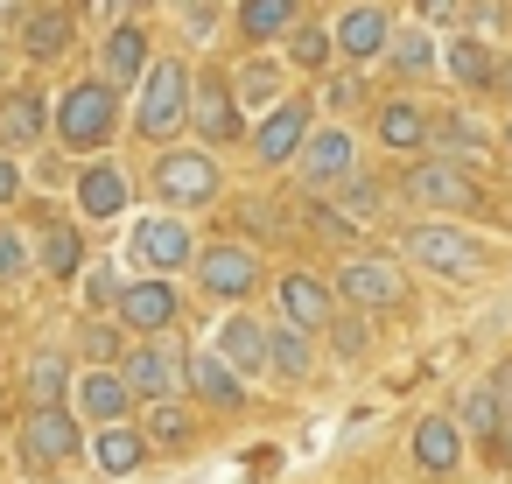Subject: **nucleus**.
<instances>
[{"label": "nucleus", "mask_w": 512, "mask_h": 484, "mask_svg": "<svg viewBox=\"0 0 512 484\" xmlns=\"http://www.w3.org/2000/svg\"><path fill=\"white\" fill-rule=\"evenodd\" d=\"M190 127V71L176 64V57H155L148 71H141V85H134V134L141 141H176Z\"/></svg>", "instance_id": "1"}, {"label": "nucleus", "mask_w": 512, "mask_h": 484, "mask_svg": "<svg viewBox=\"0 0 512 484\" xmlns=\"http://www.w3.org/2000/svg\"><path fill=\"white\" fill-rule=\"evenodd\" d=\"M400 260L421 267V274H435V281H477V274H484V246H477L463 225H449V218L407 225V232H400Z\"/></svg>", "instance_id": "2"}, {"label": "nucleus", "mask_w": 512, "mask_h": 484, "mask_svg": "<svg viewBox=\"0 0 512 484\" xmlns=\"http://www.w3.org/2000/svg\"><path fill=\"white\" fill-rule=\"evenodd\" d=\"M113 134H120V85L78 78V85L57 99V141L78 148V155H99Z\"/></svg>", "instance_id": "3"}, {"label": "nucleus", "mask_w": 512, "mask_h": 484, "mask_svg": "<svg viewBox=\"0 0 512 484\" xmlns=\"http://www.w3.org/2000/svg\"><path fill=\"white\" fill-rule=\"evenodd\" d=\"M400 197L421 204V211H484V183L470 176V162H442V155L407 162Z\"/></svg>", "instance_id": "4"}, {"label": "nucleus", "mask_w": 512, "mask_h": 484, "mask_svg": "<svg viewBox=\"0 0 512 484\" xmlns=\"http://www.w3.org/2000/svg\"><path fill=\"white\" fill-rule=\"evenodd\" d=\"M197 288L211 295V302H253L260 295V281H267V260L246 246V239H211V246H197Z\"/></svg>", "instance_id": "5"}, {"label": "nucleus", "mask_w": 512, "mask_h": 484, "mask_svg": "<svg viewBox=\"0 0 512 484\" xmlns=\"http://www.w3.org/2000/svg\"><path fill=\"white\" fill-rule=\"evenodd\" d=\"M309 127H316V99H309V92H281V99L246 127V148H253L260 169H288Z\"/></svg>", "instance_id": "6"}, {"label": "nucleus", "mask_w": 512, "mask_h": 484, "mask_svg": "<svg viewBox=\"0 0 512 484\" xmlns=\"http://www.w3.org/2000/svg\"><path fill=\"white\" fill-rule=\"evenodd\" d=\"M218 190H225V176H218V155L211 148H169L162 141V155H155V197L169 211H197Z\"/></svg>", "instance_id": "7"}, {"label": "nucleus", "mask_w": 512, "mask_h": 484, "mask_svg": "<svg viewBox=\"0 0 512 484\" xmlns=\"http://www.w3.org/2000/svg\"><path fill=\"white\" fill-rule=\"evenodd\" d=\"M288 169L302 176V190H337L344 176H358V134L344 120H316L302 134V148H295Z\"/></svg>", "instance_id": "8"}, {"label": "nucleus", "mask_w": 512, "mask_h": 484, "mask_svg": "<svg viewBox=\"0 0 512 484\" xmlns=\"http://www.w3.org/2000/svg\"><path fill=\"white\" fill-rule=\"evenodd\" d=\"M330 288H337V302H351L358 316H365V309H400V302H407V260H393V253H351Z\"/></svg>", "instance_id": "9"}, {"label": "nucleus", "mask_w": 512, "mask_h": 484, "mask_svg": "<svg viewBox=\"0 0 512 484\" xmlns=\"http://www.w3.org/2000/svg\"><path fill=\"white\" fill-rule=\"evenodd\" d=\"M183 344H176V330H162V337H134L127 351H120V379L134 386V400H169V393H183Z\"/></svg>", "instance_id": "10"}, {"label": "nucleus", "mask_w": 512, "mask_h": 484, "mask_svg": "<svg viewBox=\"0 0 512 484\" xmlns=\"http://www.w3.org/2000/svg\"><path fill=\"white\" fill-rule=\"evenodd\" d=\"M127 260H134L141 274H176V267L197 260V239H190V225H183L176 211H148V218H134V232H127Z\"/></svg>", "instance_id": "11"}, {"label": "nucleus", "mask_w": 512, "mask_h": 484, "mask_svg": "<svg viewBox=\"0 0 512 484\" xmlns=\"http://www.w3.org/2000/svg\"><path fill=\"white\" fill-rule=\"evenodd\" d=\"M113 316H120V330H134V337H162V330L183 323V295H176L169 274H134V281H120Z\"/></svg>", "instance_id": "12"}, {"label": "nucleus", "mask_w": 512, "mask_h": 484, "mask_svg": "<svg viewBox=\"0 0 512 484\" xmlns=\"http://www.w3.org/2000/svg\"><path fill=\"white\" fill-rule=\"evenodd\" d=\"M190 127L204 134V148L246 141V106H239V92H232V78H225V71L190 78Z\"/></svg>", "instance_id": "13"}, {"label": "nucleus", "mask_w": 512, "mask_h": 484, "mask_svg": "<svg viewBox=\"0 0 512 484\" xmlns=\"http://www.w3.org/2000/svg\"><path fill=\"white\" fill-rule=\"evenodd\" d=\"M78 449H85V435H78V414L64 400L57 407H29V421H22V463L29 470H64Z\"/></svg>", "instance_id": "14"}, {"label": "nucleus", "mask_w": 512, "mask_h": 484, "mask_svg": "<svg viewBox=\"0 0 512 484\" xmlns=\"http://www.w3.org/2000/svg\"><path fill=\"white\" fill-rule=\"evenodd\" d=\"M274 309H281V323H295V330H330V316H337V288L323 281V274H309V267H288L281 281H274Z\"/></svg>", "instance_id": "15"}, {"label": "nucleus", "mask_w": 512, "mask_h": 484, "mask_svg": "<svg viewBox=\"0 0 512 484\" xmlns=\"http://www.w3.org/2000/svg\"><path fill=\"white\" fill-rule=\"evenodd\" d=\"M428 127H435V113L414 99V92H393V99H379L372 106V134H379V148L386 155H428Z\"/></svg>", "instance_id": "16"}, {"label": "nucleus", "mask_w": 512, "mask_h": 484, "mask_svg": "<svg viewBox=\"0 0 512 484\" xmlns=\"http://www.w3.org/2000/svg\"><path fill=\"white\" fill-rule=\"evenodd\" d=\"M330 36H337V64H379L386 57V36H393V15L379 8V0H358V8H344L337 22H330Z\"/></svg>", "instance_id": "17"}, {"label": "nucleus", "mask_w": 512, "mask_h": 484, "mask_svg": "<svg viewBox=\"0 0 512 484\" xmlns=\"http://www.w3.org/2000/svg\"><path fill=\"white\" fill-rule=\"evenodd\" d=\"M400 85H421V78H435L442 71V43H435V29L428 22H393V36H386V57H379Z\"/></svg>", "instance_id": "18"}, {"label": "nucleus", "mask_w": 512, "mask_h": 484, "mask_svg": "<svg viewBox=\"0 0 512 484\" xmlns=\"http://www.w3.org/2000/svg\"><path fill=\"white\" fill-rule=\"evenodd\" d=\"M148 64H155L148 29H141V22H113V29H106V43H99V78L127 92V85H141V71H148Z\"/></svg>", "instance_id": "19"}, {"label": "nucleus", "mask_w": 512, "mask_h": 484, "mask_svg": "<svg viewBox=\"0 0 512 484\" xmlns=\"http://www.w3.org/2000/svg\"><path fill=\"white\" fill-rule=\"evenodd\" d=\"M498 64H505V57H498V50H491L477 29H463V36H449V43H442V71H449V78H456L470 99L498 92Z\"/></svg>", "instance_id": "20"}, {"label": "nucleus", "mask_w": 512, "mask_h": 484, "mask_svg": "<svg viewBox=\"0 0 512 484\" xmlns=\"http://www.w3.org/2000/svg\"><path fill=\"white\" fill-rule=\"evenodd\" d=\"M183 393H197L204 407H246V372L239 365H225L218 351H190L183 358Z\"/></svg>", "instance_id": "21"}, {"label": "nucleus", "mask_w": 512, "mask_h": 484, "mask_svg": "<svg viewBox=\"0 0 512 484\" xmlns=\"http://www.w3.org/2000/svg\"><path fill=\"white\" fill-rule=\"evenodd\" d=\"M71 400H78V414H85L92 428L134 414V386L120 379V365H92V372H78V379H71Z\"/></svg>", "instance_id": "22"}, {"label": "nucleus", "mask_w": 512, "mask_h": 484, "mask_svg": "<svg viewBox=\"0 0 512 484\" xmlns=\"http://www.w3.org/2000/svg\"><path fill=\"white\" fill-rule=\"evenodd\" d=\"M225 365H239L246 379H267V316H253V309H232L225 323H218V344H211Z\"/></svg>", "instance_id": "23"}, {"label": "nucleus", "mask_w": 512, "mask_h": 484, "mask_svg": "<svg viewBox=\"0 0 512 484\" xmlns=\"http://www.w3.org/2000/svg\"><path fill=\"white\" fill-rule=\"evenodd\" d=\"M407 449H414V470H428V477H449L456 463H463V428H456V414H421L414 421V435H407Z\"/></svg>", "instance_id": "24"}, {"label": "nucleus", "mask_w": 512, "mask_h": 484, "mask_svg": "<svg viewBox=\"0 0 512 484\" xmlns=\"http://www.w3.org/2000/svg\"><path fill=\"white\" fill-rule=\"evenodd\" d=\"M295 22H302V0H239V8H232V29H239V43H246V50L281 43Z\"/></svg>", "instance_id": "25"}, {"label": "nucleus", "mask_w": 512, "mask_h": 484, "mask_svg": "<svg viewBox=\"0 0 512 484\" xmlns=\"http://www.w3.org/2000/svg\"><path fill=\"white\" fill-rule=\"evenodd\" d=\"M309 372H316V337L274 316V323H267V379H281V386H302Z\"/></svg>", "instance_id": "26"}, {"label": "nucleus", "mask_w": 512, "mask_h": 484, "mask_svg": "<svg viewBox=\"0 0 512 484\" xmlns=\"http://www.w3.org/2000/svg\"><path fill=\"white\" fill-rule=\"evenodd\" d=\"M85 449H92V463H99L106 477H134V470L148 463V435H141V421H99V435H92Z\"/></svg>", "instance_id": "27"}, {"label": "nucleus", "mask_w": 512, "mask_h": 484, "mask_svg": "<svg viewBox=\"0 0 512 484\" xmlns=\"http://www.w3.org/2000/svg\"><path fill=\"white\" fill-rule=\"evenodd\" d=\"M491 141H498V134H491V127H477L463 106L435 113V127H428V155H442V162H477Z\"/></svg>", "instance_id": "28"}, {"label": "nucleus", "mask_w": 512, "mask_h": 484, "mask_svg": "<svg viewBox=\"0 0 512 484\" xmlns=\"http://www.w3.org/2000/svg\"><path fill=\"white\" fill-rule=\"evenodd\" d=\"M127 176L113 169V162H92V169H78V211L92 218V225H113L120 211H127Z\"/></svg>", "instance_id": "29"}, {"label": "nucleus", "mask_w": 512, "mask_h": 484, "mask_svg": "<svg viewBox=\"0 0 512 484\" xmlns=\"http://www.w3.org/2000/svg\"><path fill=\"white\" fill-rule=\"evenodd\" d=\"M148 414H141V435H148V449H190L197 442V414L183 407V393H169V400H141Z\"/></svg>", "instance_id": "30"}, {"label": "nucleus", "mask_w": 512, "mask_h": 484, "mask_svg": "<svg viewBox=\"0 0 512 484\" xmlns=\"http://www.w3.org/2000/svg\"><path fill=\"white\" fill-rule=\"evenodd\" d=\"M43 127H50V99L43 92H8L0 99V148H29V141H43Z\"/></svg>", "instance_id": "31"}, {"label": "nucleus", "mask_w": 512, "mask_h": 484, "mask_svg": "<svg viewBox=\"0 0 512 484\" xmlns=\"http://www.w3.org/2000/svg\"><path fill=\"white\" fill-rule=\"evenodd\" d=\"M22 50H29L36 64L64 57V50H71V8H57V0H43V8H29V15H22Z\"/></svg>", "instance_id": "32"}, {"label": "nucleus", "mask_w": 512, "mask_h": 484, "mask_svg": "<svg viewBox=\"0 0 512 484\" xmlns=\"http://www.w3.org/2000/svg\"><path fill=\"white\" fill-rule=\"evenodd\" d=\"M232 92H239V106H246V113H267V106L288 92V78H281V64H274L267 50H253V57L232 71Z\"/></svg>", "instance_id": "33"}, {"label": "nucleus", "mask_w": 512, "mask_h": 484, "mask_svg": "<svg viewBox=\"0 0 512 484\" xmlns=\"http://www.w3.org/2000/svg\"><path fill=\"white\" fill-rule=\"evenodd\" d=\"M456 428H463V442H498V386H491V372L463 386V400H456Z\"/></svg>", "instance_id": "34"}, {"label": "nucleus", "mask_w": 512, "mask_h": 484, "mask_svg": "<svg viewBox=\"0 0 512 484\" xmlns=\"http://www.w3.org/2000/svg\"><path fill=\"white\" fill-rule=\"evenodd\" d=\"M281 43H288V64H295L302 78H323V71L337 64V36H330V29H316V22H295Z\"/></svg>", "instance_id": "35"}, {"label": "nucleus", "mask_w": 512, "mask_h": 484, "mask_svg": "<svg viewBox=\"0 0 512 484\" xmlns=\"http://www.w3.org/2000/svg\"><path fill=\"white\" fill-rule=\"evenodd\" d=\"M36 267H43L50 281H78V274H85V239H78L71 225H50V232L36 239Z\"/></svg>", "instance_id": "36"}, {"label": "nucleus", "mask_w": 512, "mask_h": 484, "mask_svg": "<svg viewBox=\"0 0 512 484\" xmlns=\"http://www.w3.org/2000/svg\"><path fill=\"white\" fill-rule=\"evenodd\" d=\"M323 197H330L337 225H379V183H372V176H344V183L323 190Z\"/></svg>", "instance_id": "37"}, {"label": "nucleus", "mask_w": 512, "mask_h": 484, "mask_svg": "<svg viewBox=\"0 0 512 484\" xmlns=\"http://www.w3.org/2000/svg\"><path fill=\"white\" fill-rule=\"evenodd\" d=\"M365 99H372V85H365L358 64H330L323 85H316V106H323V113H351V106H365Z\"/></svg>", "instance_id": "38"}, {"label": "nucleus", "mask_w": 512, "mask_h": 484, "mask_svg": "<svg viewBox=\"0 0 512 484\" xmlns=\"http://www.w3.org/2000/svg\"><path fill=\"white\" fill-rule=\"evenodd\" d=\"M71 393V365L50 351V358H29V407H57Z\"/></svg>", "instance_id": "39"}, {"label": "nucleus", "mask_w": 512, "mask_h": 484, "mask_svg": "<svg viewBox=\"0 0 512 484\" xmlns=\"http://www.w3.org/2000/svg\"><path fill=\"white\" fill-rule=\"evenodd\" d=\"M491 386H498V442H491V449L512 463V358L491 365Z\"/></svg>", "instance_id": "40"}, {"label": "nucleus", "mask_w": 512, "mask_h": 484, "mask_svg": "<svg viewBox=\"0 0 512 484\" xmlns=\"http://www.w3.org/2000/svg\"><path fill=\"white\" fill-rule=\"evenodd\" d=\"M85 351H92V365H120V316L113 323H92L85 330Z\"/></svg>", "instance_id": "41"}, {"label": "nucleus", "mask_w": 512, "mask_h": 484, "mask_svg": "<svg viewBox=\"0 0 512 484\" xmlns=\"http://www.w3.org/2000/svg\"><path fill=\"white\" fill-rule=\"evenodd\" d=\"M15 274H29V246H22V232L0 225V281H15Z\"/></svg>", "instance_id": "42"}, {"label": "nucleus", "mask_w": 512, "mask_h": 484, "mask_svg": "<svg viewBox=\"0 0 512 484\" xmlns=\"http://www.w3.org/2000/svg\"><path fill=\"white\" fill-rule=\"evenodd\" d=\"M85 302H92V309H113V302H120V274H113V267H92V274H85Z\"/></svg>", "instance_id": "43"}, {"label": "nucleus", "mask_w": 512, "mask_h": 484, "mask_svg": "<svg viewBox=\"0 0 512 484\" xmlns=\"http://www.w3.org/2000/svg\"><path fill=\"white\" fill-rule=\"evenodd\" d=\"M330 337H337V351H344V358H358V351H365V330H358V316H330Z\"/></svg>", "instance_id": "44"}, {"label": "nucleus", "mask_w": 512, "mask_h": 484, "mask_svg": "<svg viewBox=\"0 0 512 484\" xmlns=\"http://www.w3.org/2000/svg\"><path fill=\"white\" fill-rule=\"evenodd\" d=\"M22 197V169H15V155H0V211H8Z\"/></svg>", "instance_id": "45"}, {"label": "nucleus", "mask_w": 512, "mask_h": 484, "mask_svg": "<svg viewBox=\"0 0 512 484\" xmlns=\"http://www.w3.org/2000/svg\"><path fill=\"white\" fill-rule=\"evenodd\" d=\"M155 8V0H99V15H113V22H141Z\"/></svg>", "instance_id": "46"}, {"label": "nucleus", "mask_w": 512, "mask_h": 484, "mask_svg": "<svg viewBox=\"0 0 512 484\" xmlns=\"http://www.w3.org/2000/svg\"><path fill=\"white\" fill-rule=\"evenodd\" d=\"M414 8H421V22H449V15H456V0H414Z\"/></svg>", "instance_id": "47"}, {"label": "nucleus", "mask_w": 512, "mask_h": 484, "mask_svg": "<svg viewBox=\"0 0 512 484\" xmlns=\"http://www.w3.org/2000/svg\"><path fill=\"white\" fill-rule=\"evenodd\" d=\"M498 99H512V57L498 64Z\"/></svg>", "instance_id": "48"}, {"label": "nucleus", "mask_w": 512, "mask_h": 484, "mask_svg": "<svg viewBox=\"0 0 512 484\" xmlns=\"http://www.w3.org/2000/svg\"><path fill=\"white\" fill-rule=\"evenodd\" d=\"M204 8H211V0H183V15H197V22H204Z\"/></svg>", "instance_id": "49"}, {"label": "nucleus", "mask_w": 512, "mask_h": 484, "mask_svg": "<svg viewBox=\"0 0 512 484\" xmlns=\"http://www.w3.org/2000/svg\"><path fill=\"white\" fill-rule=\"evenodd\" d=\"M498 148H505V155H512V120H505V127H498Z\"/></svg>", "instance_id": "50"}, {"label": "nucleus", "mask_w": 512, "mask_h": 484, "mask_svg": "<svg viewBox=\"0 0 512 484\" xmlns=\"http://www.w3.org/2000/svg\"><path fill=\"white\" fill-rule=\"evenodd\" d=\"M0 15H15V0H0Z\"/></svg>", "instance_id": "51"}]
</instances>
